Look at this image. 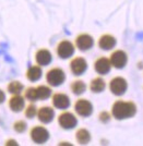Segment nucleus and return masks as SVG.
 <instances>
[{"mask_svg": "<svg viewBox=\"0 0 143 146\" xmlns=\"http://www.w3.org/2000/svg\"><path fill=\"white\" fill-rule=\"evenodd\" d=\"M97 45L102 50H105V51H109L116 47L117 45V39L116 37L112 35V34H103L100 35L98 38V42Z\"/></svg>", "mask_w": 143, "mask_h": 146, "instance_id": "4468645a", "label": "nucleus"}, {"mask_svg": "<svg viewBox=\"0 0 143 146\" xmlns=\"http://www.w3.org/2000/svg\"><path fill=\"white\" fill-rule=\"evenodd\" d=\"M90 90L92 93H95V94H100L102 92L105 91L106 88V81L102 76H96L94 79L91 80L90 82Z\"/></svg>", "mask_w": 143, "mask_h": 146, "instance_id": "a211bd4d", "label": "nucleus"}, {"mask_svg": "<svg viewBox=\"0 0 143 146\" xmlns=\"http://www.w3.org/2000/svg\"><path fill=\"white\" fill-rule=\"evenodd\" d=\"M74 111L78 116L87 118L93 113V104L86 98H79L74 103Z\"/></svg>", "mask_w": 143, "mask_h": 146, "instance_id": "0eeeda50", "label": "nucleus"}, {"mask_svg": "<svg viewBox=\"0 0 143 146\" xmlns=\"http://www.w3.org/2000/svg\"><path fill=\"white\" fill-rule=\"evenodd\" d=\"M58 124L63 130H72L78 125V118L73 112L65 110L58 116Z\"/></svg>", "mask_w": 143, "mask_h": 146, "instance_id": "423d86ee", "label": "nucleus"}, {"mask_svg": "<svg viewBox=\"0 0 143 146\" xmlns=\"http://www.w3.org/2000/svg\"><path fill=\"white\" fill-rule=\"evenodd\" d=\"M37 107L34 103H30L27 106H25L24 108V116L27 118V119H33L34 117H36L37 115Z\"/></svg>", "mask_w": 143, "mask_h": 146, "instance_id": "b1692460", "label": "nucleus"}, {"mask_svg": "<svg viewBox=\"0 0 143 146\" xmlns=\"http://www.w3.org/2000/svg\"><path fill=\"white\" fill-rule=\"evenodd\" d=\"M7 91L11 95H20L24 91V85L20 81L14 80V81L9 82V84L7 85Z\"/></svg>", "mask_w": 143, "mask_h": 146, "instance_id": "4be33fe9", "label": "nucleus"}, {"mask_svg": "<svg viewBox=\"0 0 143 146\" xmlns=\"http://www.w3.org/2000/svg\"><path fill=\"white\" fill-rule=\"evenodd\" d=\"M70 71L75 76H80L87 70V61L81 56H76L70 61Z\"/></svg>", "mask_w": 143, "mask_h": 146, "instance_id": "1a4fd4ad", "label": "nucleus"}, {"mask_svg": "<svg viewBox=\"0 0 143 146\" xmlns=\"http://www.w3.org/2000/svg\"><path fill=\"white\" fill-rule=\"evenodd\" d=\"M112 63L109 61V58L107 57H98L94 61V70L98 75H106L112 70Z\"/></svg>", "mask_w": 143, "mask_h": 146, "instance_id": "f8f14e48", "label": "nucleus"}, {"mask_svg": "<svg viewBox=\"0 0 143 146\" xmlns=\"http://www.w3.org/2000/svg\"><path fill=\"white\" fill-rule=\"evenodd\" d=\"M13 130L17 132V133H23L26 131L27 129V123L24 121V120H17V121L13 123Z\"/></svg>", "mask_w": 143, "mask_h": 146, "instance_id": "393cba45", "label": "nucleus"}, {"mask_svg": "<svg viewBox=\"0 0 143 146\" xmlns=\"http://www.w3.org/2000/svg\"><path fill=\"white\" fill-rule=\"evenodd\" d=\"M23 96L25 100H29L30 103H35L37 102V94H36V86H30L27 88H24L23 91Z\"/></svg>", "mask_w": 143, "mask_h": 146, "instance_id": "5701e85b", "label": "nucleus"}, {"mask_svg": "<svg viewBox=\"0 0 143 146\" xmlns=\"http://www.w3.org/2000/svg\"><path fill=\"white\" fill-rule=\"evenodd\" d=\"M66 81V73L59 67H54L49 69L46 73V82L51 87H58L63 84Z\"/></svg>", "mask_w": 143, "mask_h": 146, "instance_id": "f03ea898", "label": "nucleus"}, {"mask_svg": "<svg viewBox=\"0 0 143 146\" xmlns=\"http://www.w3.org/2000/svg\"><path fill=\"white\" fill-rule=\"evenodd\" d=\"M36 94H37L38 100H46V99H48L53 95L51 86L45 85V84H41V85L36 86Z\"/></svg>", "mask_w": 143, "mask_h": 146, "instance_id": "aec40b11", "label": "nucleus"}, {"mask_svg": "<svg viewBox=\"0 0 143 146\" xmlns=\"http://www.w3.org/2000/svg\"><path fill=\"white\" fill-rule=\"evenodd\" d=\"M35 61L36 64L41 67H46L51 63L53 61V55L47 48H39L35 52Z\"/></svg>", "mask_w": 143, "mask_h": 146, "instance_id": "2eb2a0df", "label": "nucleus"}, {"mask_svg": "<svg viewBox=\"0 0 143 146\" xmlns=\"http://www.w3.org/2000/svg\"><path fill=\"white\" fill-rule=\"evenodd\" d=\"M37 119L43 124H48L55 118V109L50 106H43L37 109Z\"/></svg>", "mask_w": 143, "mask_h": 146, "instance_id": "ddd939ff", "label": "nucleus"}, {"mask_svg": "<svg viewBox=\"0 0 143 146\" xmlns=\"http://www.w3.org/2000/svg\"><path fill=\"white\" fill-rule=\"evenodd\" d=\"M91 133L90 131L85 128H80L78 129V131L75 132V140L80 145H86L91 142Z\"/></svg>", "mask_w": 143, "mask_h": 146, "instance_id": "6ab92c4d", "label": "nucleus"}, {"mask_svg": "<svg viewBox=\"0 0 143 146\" xmlns=\"http://www.w3.org/2000/svg\"><path fill=\"white\" fill-rule=\"evenodd\" d=\"M109 61L115 69H124L128 63V55L122 49H117L109 56Z\"/></svg>", "mask_w": 143, "mask_h": 146, "instance_id": "6e6552de", "label": "nucleus"}, {"mask_svg": "<svg viewBox=\"0 0 143 146\" xmlns=\"http://www.w3.org/2000/svg\"><path fill=\"white\" fill-rule=\"evenodd\" d=\"M5 145H18V142L15 140H7Z\"/></svg>", "mask_w": 143, "mask_h": 146, "instance_id": "cd10ccee", "label": "nucleus"}, {"mask_svg": "<svg viewBox=\"0 0 143 146\" xmlns=\"http://www.w3.org/2000/svg\"><path fill=\"white\" fill-rule=\"evenodd\" d=\"M98 120H100L102 123L106 124V123H108V122L112 120V113L108 112V111H106V110H104V111L100 112V115H98Z\"/></svg>", "mask_w": 143, "mask_h": 146, "instance_id": "a878e982", "label": "nucleus"}, {"mask_svg": "<svg viewBox=\"0 0 143 146\" xmlns=\"http://www.w3.org/2000/svg\"><path fill=\"white\" fill-rule=\"evenodd\" d=\"M49 136V131L44 125H34L30 130V137L35 144H45Z\"/></svg>", "mask_w": 143, "mask_h": 146, "instance_id": "20e7f679", "label": "nucleus"}, {"mask_svg": "<svg viewBox=\"0 0 143 146\" xmlns=\"http://www.w3.org/2000/svg\"><path fill=\"white\" fill-rule=\"evenodd\" d=\"M74 46L81 51H87L93 48L94 46V38L88 33H82L75 37Z\"/></svg>", "mask_w": 143, "mask_h": 146, "instance_id": "9d476101", "label": "nucleus"}, {"mask_svg": "<svg viewBox=\"0 0 143 146\" xmlns=\"http://www.w3.org/2000/svg\"><path fill=\"white\" fill-rule=\"evenodd\" d=\"M6 99H7L6 93H5L3 90H1V88H0V105L5 103V102H6Z\"/></svg>", "mask_w": 143, "mask_h": 146, "instance_id": "bb28decb", "label": "nucleus"}, {"mask_svg": "<svg viewBox=\"0 0 143 146\" xmlns=\"http://www.w3.org/2000/svg\"><path fill=\"white\" fill-rule=\"evenodd\" d=\"M8 106L11 111L13 112H21L23 111L25 108V98L24 96H22L21 94L20 95H11V97L8 102Z\"/></svg>", "mask_w": 143, "mask_h": 146, "instance_id": "dca6fc26", "label": "nucleus"}, {"mask_svg": "<svg viewBox=\"0 0 143 146\" xmlns=\"http://www.w3.org/2000/svg\"><path fill=\"white\" fill-rule=\"evenodd\" d=\"M51 104H53L54 108L60 110H67L71 105V100L66 93L57 92V93L51 95Z\"/></svg>", "mask_w": 143, "mask_h": 146, "instance_id": "9b49d317", "label": "nucleus"}, {"mask_svg": "<svg viewBox=\"0 0 143 146\" xmlns=\"http://www.w3.org/2000/svg\"><path fill=\"white\" fill-rule=\"evenodd\" d=\"M86 88L87 86L85 84V82L82 81V80H74L70 84V90L76 96H80L82 94H84L85 91H86Z\"/></svg>", "mask_w": 143, "mask_h": 146, "instance_id": "412c9836", "label": "nucleus"}, {"mask_svg": "<svg viewBox=\"0 0 143 146\" xmlns=\"http://www.w3.org/2000/svg\"><path fill=\"white\" fill-rule=\"evenodd\" d=\"M108 87H109V91L112 95L122 96L124 94H126V92L128 90V82L122 76H115L110 80Z\"/></svg>", "mask_w": 143, "mask_h": 146, "instance_id": "39448f33", "label": "nucleus"}, {"mask_svg": "<svg viewBox=\"0 0 143 146\" xmlns=\"http://www.w3.org/2000/svg\"><path fill=\"white\" fill-rule=\"evenodd\" d=\"M75 46L72 42H70L69 39H62L60 40L56 47V54L60 59H69L74 55Z\"/></svg>", "mask_w": 143, "mask_h": 146, "instance_id": "7ed1b4c3", "label": "nucleus"}, {"mask_svg": "<svg viewBox=\"0 0 143 146\" xmlns=\"http://www.w3.org/2000/svg\"><path fill=\"white\" fill-rule=\"evenodd\" d=\"M42 75H43V70H42V67L38 66V64L31 66L27 69L26 73H25L26 79L29 80L30 82H36V81H38L42 78Z\"/></svg>", "mask_w": 143, "mask_h": 146, "instance_id": "f3484780", "label": "nucleus"}, {"mask_svg": "<svg viewBox=\"0 0 143 146\" xmlns=\"http://www.w3.org/2000/svg\"><path fill=\"white\" fill-rule=\"evenodd\" d=\"M112 117L116 120H126L136 116L137 105L132 100L117 99L112 106Z\"/></svg>", "mask_w": 143, "mask_h": 146, "instance_id": "f257e3e1", "label": "nucleus"}]
</instances>
